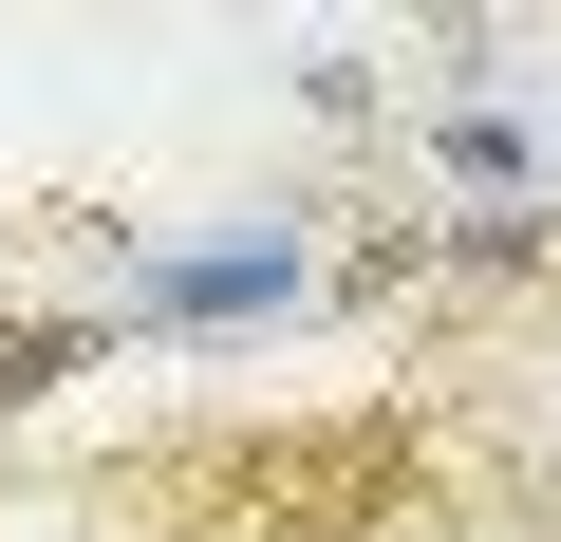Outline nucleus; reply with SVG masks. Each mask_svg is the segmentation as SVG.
Here are the masks:
<instances>
[{"mask_svg":"<svg viewBox=\"0 0 561 542\" xmlns=\"http://www.w3.org/2000/svg\"><path fill=\"white\" fill-rule=\"evenodd\" d=\"M337 281L319 262V206H243L206 243H131L113 281H94V337H262V319H300Z\"/></svg>","mask_w":561,"mask_h":542,"instance_id":"f257e3e1","label":"nucleus"},{"mask_svg":"<svg viewBox=\"0 0 561 542\" xmlns=\"http://www.w3.org/2000/svg\"><path fill=\"white\" fill-rule=\"evenodd\" d=\"M76 374H113L94 300H57V319H0V412H38V393H76Z\"/></svg>","mask_w":561,"mask_h":542,"instance_id":"20e7f679","label":"nucleus"},{"mask_svg":"<svg viewBox=\"0 0 561 542\" xmlns=\"http://www.w3.org/2000/svg\"><path fill=\"white\" fill-rule=\"evenodd\" d=\"M431 169H449L468 206H542V131H524L505 94H431Z\"/></svg>","mask_w":561,"mask_h":542,"instance_id":"f03ea898","label":"nucleus"},{"mask_svg":"<svg viewBox=\"0 0 561 542\" xmlns=\"http://www.w3.org/2000/svg\"><path fill=\"white\" fill-rule=\"evenodd\" d=\"M561 262V187L542 206H468V224H431V281H542Z\"/></svg>","mask_w":561,"mask_h":542,"instance_id":"7ed1b4c3","label":"nucleus"}]
</instances>
